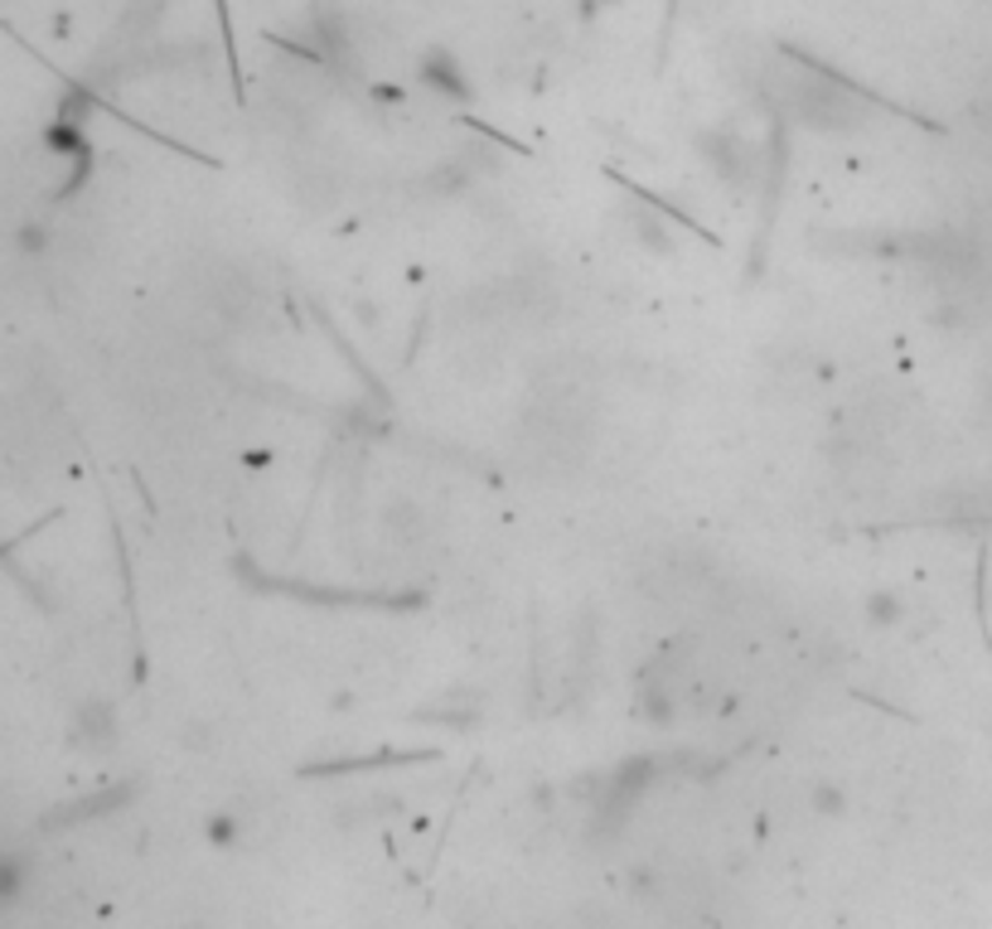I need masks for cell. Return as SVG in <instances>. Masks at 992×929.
<instances>
[{"label":"cell","mask_w":992,"mask_h":929,"mask_svg":"<svg viewBox=\"0 0 992 929\" xmlns=\"http://www.w3.org/2000/svg\"><path fill=\"white\" fill-rule=\"evenodd\" d=\"M208 833H214V842H232V838H238V823L224 813V818H214V828H208Z\"/></svg>","instance_id":"cell-3"},{"label":"cell","mask_w":992,"mask_h":929,"mask_svg":"<svg viewBox=\"0 0 992 929\" xmlns=\"http://www.w3.org/2000/svg\"><path fill=\"white\" fill-rule=\"evenodd\" d=\"M814 809H818V813H828V818H838L842 809H848V799H842V794H838V789L818 785V789H814Z\"/></svg>","instance_id":"cell-2"},{"label":"cell","mask_w":992,"mask_h":929,"mask_svg":"<svg viewBox=\"0 0 992 929\" xmlns=\"http://www.w3.org/2000/svg\"><path fill=\"white\" fill-rule=\"evenodd\" d=\"M866 615H872V625H896V620H901V601L881 591V595H872V601H866Z\"/></svg>","instance_id":"cell-1"}]
</instances>
